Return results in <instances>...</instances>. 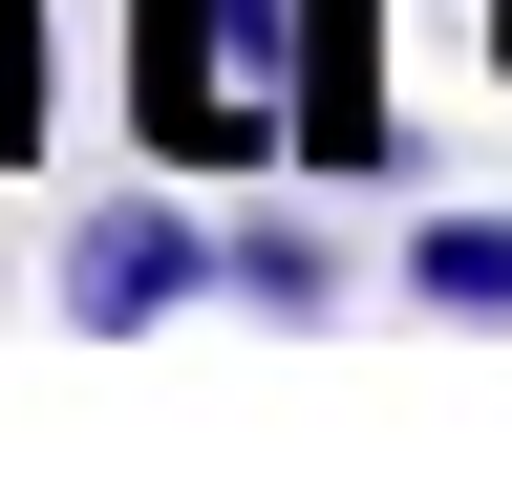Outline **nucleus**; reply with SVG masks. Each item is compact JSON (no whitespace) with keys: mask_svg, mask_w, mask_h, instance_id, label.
<instances>
[{"mask_svg":"<svg viewBox=\"0 0 512 491\" xmlns=\"http://www.w3.org/2000/svg\"><path fill=\"white\" fill-rule=\"evenodd\" d=\"M299 65H320V0H128V129L171 171L299 150Z\"/></svg>","mask_w":512,"mask_h":491,"instance_id":"1","label":"nucleus"},{"mask_svg":"<svg viewBox=\"0 0 512 491\" xmlns=\"http://www.w3.org/2000/svg\"><path fill=\"white\" fill-rule=\"evenodd\" d=\"M171 299H214V214H192V193H107L86 235H64V321H86V342L171 321Z\"/></svg>","mask_w":512,"mask_h":491,"instance_id":"2","label":"nucleus"},{"mask_svg":"<svg viewBox=\"0 0 512 491\" xmlns=\"http://www.w3.org/2000/svg\"><path fill=\"white\" fill-rule=\"evenodd\" d=\"M214 299H256V321H320V299H342V235H320L299 193H256V214H214Z\"/></svg>","mask_w":512,"mask_h":491,"instance_id":"3","label":"nucleus"},{"mask_svg":"<svg viewBox=\"0 0 512 491\" xmlns=\"http://www.w3.org/2000/svg\"><path fill=\"white\" fill-rule=\"evenodd\" d=\"M406 299L427 321H512V214H406Z\"/></svg>","mask_w":512,"mask_h":491,"instance_id":"4","label":"nucleus"},{"mask_svg":"<svg viewBox=\"0 0 512 491\" xmlns=\"http://www.w3.org/2000/svg\"><path fill=\"white\" fill-rule=\"evenodd\" d=\"M43 150V0H0V171Z\"/></svg>","mask_w":512,"mask_h":491,"instance_id":"5","label":"nucleus"},{"mask_svg":"<svg viewBox=\"0 0 512 491\" xmlns=\"http://www.w3.org/2000/svg\"><path fill=\"white\" fill-rule=\"evenodd\" d=\"M491 65H512V0H491Z\"/></svg>","mask_w":512,"mask_h":491,"instance_id":"6","label":"nucleus"}]
</instances>
